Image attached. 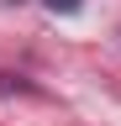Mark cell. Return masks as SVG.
I'll use <instances>...</instances> for the list:
<instances>
[{
	"label": "cell",
	"mask_w": 121,
	"mask_h": 126,
	"mask_svg": "<svg viewBox=\"0 0 121 126\" xmlns=\"http://www.w3.org/2000/svg\"><path fill=\"white\" fill-rule=\"evenodd\" d=\"M48 11L53 16H74V11H84V0H48Z\"/></svg>",
	"instance_id": "cell-1"
}]
</instances>
